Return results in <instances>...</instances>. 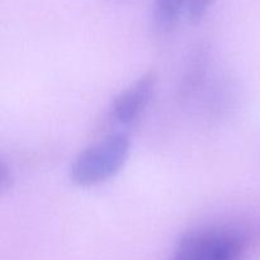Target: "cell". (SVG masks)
I'll return each instance as SVG.
<instances>
[{"instance_id":"cell-3","label":"cell","mask_w":260,"mask_h":260,"mask_svg":"<svg viewBox=\"0 0 260 260\" xmlns=\"http://www.w3.org/2000/svg\"><path fill=\"white\" fill-rule=\"evenodd\" d=\"M156 84V71L150 70L121 91L112 103L111 112L114 121L124 126L137 121L150 104Z\"/></svg>"},{"instance_id":"cell-6","label":"cell","mask_w":260,"mask_h":260,"mask_svg":"<svg viewBox=\"0 0 260 260\" xmlns=\"http://www.w3.org/2000/svg\"><path fill=\"white\" fill-rule=\"evenodd\" d=\"M0 169H2V175H0V188H2L3 192H7V190L12 187V172H10L9 167H8L4 161L2 162V168H0Z\"/></svg>"},{"instance_id":"cell-4","label":"cell","mask_w":260,"mask_h":260,"mask_svg":"<svg viewBox=\"0 0 260 260\" xmlns=\"http://www.w3.org/2000/svg\"><path fill=\"white\" fill-rule=\"evenodd\" d=\"M188 0H154V23L157 29L168 32L177 25L187 10Z\"/></svg>"},{"instance_id":"cell-2","label":"cell","mask_w":260,"mask_h":260,"mask_svg":"<svg viewBox=\"0 0 260 260\" xmlns=\"http://www.w3.org/2000/svg\"><path fill=\"white\" fill-rule=\"evenodd\" d=\"M244 251L240 234L226 229H208L185 235L172 260H239Z\"/></svg>"},{"instance_id":"cell-1","label":"cell","mask_w":260,"mask_h":260,"mask_svg":"<svg viewBox=\"0 0 260 260\" xmlns=\"http://www.w3.org/2000/svg\"><path fill=\"white\" fill-rule=\"evenodd\" d=\"M131 142L127 135L112 134L80 152L70 168V178L79 187H94L116 177L126 164Z\"/></svg>"},{"instance_id":"cell-5","label":"cell","mask_w":260,"mask_h":260,"mask_svg":"<svg viewBox=\"0 0 260 260\" xmlns=\"http://www.w3.org/2000/svg\"><path fill=\"white\" fill-rule=\"evenodd\" d=\"M215 0H188L187 14L192 23H197L207 14Z\"/></svg>"}]
</instances>
